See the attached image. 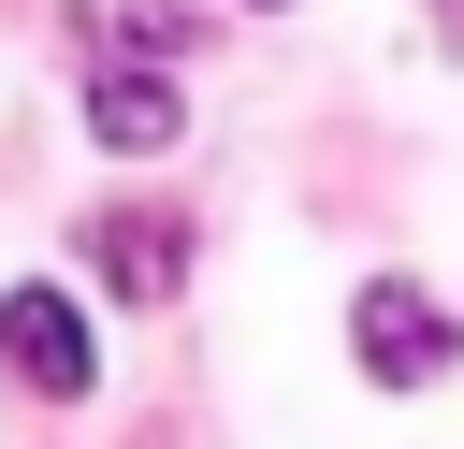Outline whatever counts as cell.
I'll use <instances>...</instances> for the list:
<instances>
[{
  "mask_svg": "<svg viewBox=\"0 0 464 449\" xmlns=\"http://www.w3.org/2000/svg\"><path fill=\"white\" fill-rule=\"evenodd\" d=\"M348 348H362V377H377V391H420V377H450V348H464V333H450L406 275H377V290L348 304Z\"/></svg>",
  "mask_w": 464,
  "mask_h": 449,
  "instance_id": "1",
  "label": "cell"
},
{
  "mask_svg": "<svg viewBox=\"0 0 464 449\" xmlns=\"http://www.w3.org/2000/svg\"><path fill=\"white\" fill-rule=\"evenodd\" d=\"M87 275H102L116 304H174V290H188V217H160V203L87 217Z\"/></svg>",
  "mask_w": 464,
  "mask_h": 449,
  "instance_id": "2",
  "label": "cell"
},
{
  "mask_svg": "<svg viewBox=\"0 0 464 449\" xmlns=\"http://www.w3.org/2000/svg\"><path fill=\"white\" fill-rule=\"evenodd\" d=\"M0 362L29 377V391H87L102 377V348H87V319H72V290H0Z\"/></svg>",
  "mask_w": 464,
  "mask_h": 449,
  "instance_id": "3",
  "label": "cell"
},
{
  "mask_svg": "<svg viewBox=\"0 0 464 449\" xmlns=\"http://www.w3.org/2000/svg\"><path fill=\"white\" fill-rule=\"evenodd\" d=\"M87 130H102L116 159H160V145L188 130V101H174L160 72H102V87H87Z\"/></svg>",
  "mask_w": 464,
  "mask_h": 449,
  "instance_id": "4",
  "label": "cell"
},
{
  "mask_svg": "<svg viewBox=\"0 0 464 449\" xmlns=\"http://www.w3.org/2000/svg\"><path fill=\"white\" fill-rule=\"evenodd\" d=\"M246 14H276V0H246Z\"/></svg>",
  "mask_w": 464,
  "mask_h": 449,
  "instance_id": "5",
  "label": "cell"
},
{
  "mask_svg": "<svg viewBox=\"0 0 464 449\" xmlns=\"http://www.w3.org/2000/svg\"><path fill=\"white\" fill-rule=\"evenodd\" d=\"M450 14H464V0H450Z\"/></svg>",
  "mask_w": 464,
  "mask_h": 449,
  "instance_id": "6",
  "label": "cell"
}]
</instances>
